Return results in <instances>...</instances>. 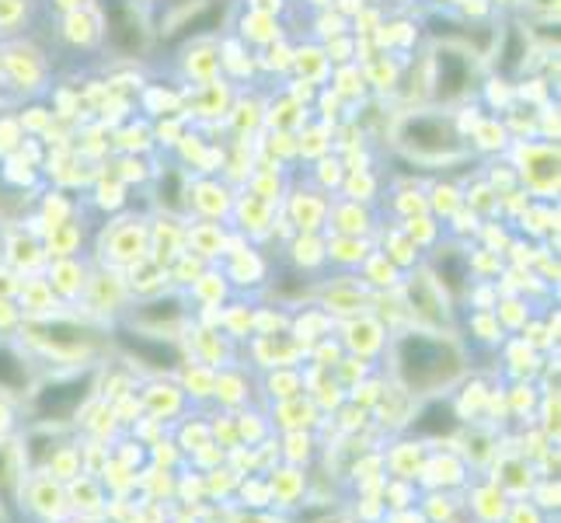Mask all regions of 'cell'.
<instances>
[{
    "label": "cell",
    "mask_w": 561,
    "mask_h": 523,
    "mask_svg": "<svg viewBox=\"0 0 561 523\" xmlns=\"http://www.w3.org/2000/svg\"><path fill=\"white\" fill-rule=\"evenodd\" d=\"M454 353L447 345L430 342V339H404L401 342V371L412 384H436L454 374Z\"/></svg>",
    "instance_id": "1"
},
{
    "label": "cell",
    "mask_w": 561,
    "mask_h": 523,
    "mask_svg": "<svg viewBox=\"0 0 561 523\" xmlns=\"http://www.w3.org/2000/svg\"><path fill=\"white\" fill-rule=\"evenodd\" d=\"M401 137L419 154H447L457 144L454 129L447 123H439V120H412L409 126H404Z\"/></svg>",
    "instance_id": "2"
},
{
    "label": "cell",
    "mask_w": 561,
    "mask_h": 523,
    "mask_svg": "<svg viewBox=\"0 0 561 523\" xmlns=\"http://www.w3.org/2000/svg\"><path fill=\"white\" fill-rule=\"evenodd\" d=\"M88 391V380H70V384H56L49 387V391H43V398H38V412L43 416H70L77 409V401L84 398Z\"/></svg>",
    "instance_id": "3"
},
{
    "label": "cell",
    "mask_w": 561,
    "mask_h": 523,
    "mask_svg": "<svg viewBox=\"0 0 561 523\" xmlns=\"http://www.w3.org/2000/svg\"><path fill=\"white\" fill-rule=\"evenodd\" d=\"M105 14H108V29H112V43L119 49H140V32L137 22L129 18V11L123 8V0H105Z\"/></svg>",
    "instance_id": "4"
},
{
    "label": "cell",
    "mask_w": 561,
    "mask_h": 523,
    "mask_svg": "<svg viewBox=\"0 0 561 523\" xmlns=\"http://www.w3.org/2000/svg\"><path fill=\"white\" fill-rule=\"evenodd\" d=\"M463 84H468V64L454 53H443L439 56V94L443 99H454V94L463 91Z\"/></svg>",
    "instance_id": "5"
},
{
    "label": "cell",
    "mask_w": 561,
    "mask_h": 523,
    "mask_svg": "<svg viewBox=\"0 0 561 523\" xmlns=\"http://www.w3.org/2000/svg\"><path fill=\"white\" fill-rule=\"evenodd\" d=\"M129 349H133V353H140L144 363H150V366H171V363H175V353H171L168 345H153V342L137 339V342H129Z\"/></svg>",
    "instance_id": "6"
}]
</instances>
